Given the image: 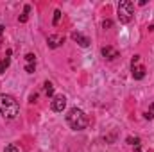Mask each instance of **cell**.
<instances>
[{"label":"cell","instance_id":"8","mask_svg":"<svg viewBox=\"0 0 154 152\" xmlns=\"http://www.w3.org/2000/svg\"><path fill=\"white\" fill-rule=\"evenodd\" d=\"M133 77H134L136 81L143 79V77H145V66H142V65H136V66H133Z\"/></svg>","mask_w":154,"mask_h":152},{"label":"cell","instance_id":"19","mask_svg":"<svg viewBox=\"0 0 154 152\" xmlns=\"http://www.w3.org/2000/svg\"><path fill=\"white\" fill-rule=\"evenodd\" d=\"M29 11H31V5H25V7H23V13H25V14H27V13H29Z\"/></svg>","mask_w":154,"mask_h":152},{"label":"cell","instance_id":"2","mask_svg":"<svg viewBox=\"0 0 154 152\" xmlns=\"http://www.w3.org/2000/svg\"><path fill=\"white\" fill-rule=\"evenodd\" d=\"M66 122H68V125L74 129V131H82L86 125H88V118H86V114L82 109H70L68 114H66Z\"/></svg>","mask_w":154,"mask_h":152},{"label":"cell","instance_id":"11","mask_svg":"<svg viewBox=\"0 0 154 152\" xmlns=\"http://www.w3.org/2000/svg\"><path fill=\"white\" fill-rule=\"evenodd\" d=\"M59 20H61V11H59V9H56V11H54V20H52V23H54V25H57V23H59Z\"/></svg>","mask_w":154,"mask_h":152},{"label":"cell","instance_id":"16","mask_svg":"<svg viewBox=\"0 0 154 152\" xmlns=\"http://www.w3.org/2000/svg\"><path fill=\"white\" fill-rule=\"evenodd\" d=\"M25 72H27V74H32V72H34V65H29V63H27V66H25Z\"/></svg>","mask_w":154,"mask_h":152},{"label":"cell","instance_id":"5","mask_svg":"<svg viewBox=\"0 0 154 152\" xmlns=\"http://www.w3.org/2000/svg\"><path fill=\"white\" fill-rule=\"evenodd\" d=\"M47 43H48L50 48H57V47H61L65 43V36L63 34H50L48 39H47Z\"/></svg>","mask_w":154,"mask_h":152},{"label":"cell","instance_id":"10","mask_svg":"<svg viewBox=\"0 0 154 152\" xmlns=\"http://www.w3.org/2000/svg\"><path fill=\"white\" fill-rule=\"evenodd\" d=\"M45 93H47L48 97H52V95H54V86H52L50 82H45Z\"/></svg>","mask_w":154,"mask_h":152},{"label":"cell","instance_id":"21","mask_svg":"<svg viewBox=\"0 0 154 152\" xmlns=\"http://www.w3.org/2000/svg\"><path fill=\"white\" fill-rule=\"evenodd\" d=\"M149 113H152V114H154V104H151V111H149Z\"/></svg>","mask_w":154,"mask_h":152},{"label":"cell","instance_id":"18","mask_svg":"<svg viewBox=\"0 0 154 152\" xmlns=\"http://www.w3.org/2000/svg\"><path fill=\"white\" fill-rule=\"evenodd\" d=\"M152 116H154L152 113H145V118H147V120H152Z\"/></svg>","mask_w":154,"mask_h":152},{"label":"cell","instance_id":"6","mask_svg":"<svg viewBox=\"0 0 154 152\" xmlns=\"http://www.w3.org/2000/svg\"><path fill=\"white\" fill-rule=\"evenodd\" d=\"M72 39L77 41V43H79L81 47H84V48H86V47H90V39L86 38V36H82L81 32H72Z\"/></svg>","mask_w":154,"mask_h":152},{"label":"cell","instance_id":"3","mask_svg":"<svg viewBox=\"0 0 154 152\" xmlns=\"http://www.w3.org/2000/svg\"><path fill=\"white\" fill-rule=\"evenodd\" d=\"M118 20H120V23H129L131 20H133V13H134V5H133V2H129V0H122L120 4H118Z\"/></svg>","mask_w":154,"mask_h":152},{"label":"cell","instance_id":"4","mask_svg":"<svg viewBox=\"0 0 154 152\" xmlns=\"http://www.w3.org/2000/svg\"><path fill=\"white\" fill-rule=\"evenodd\" d=\"M65 108H66V99H65L63 95H59V97H54V100H52V111H56V113H61Z\"/></svg>","mask_w":154,"mask_h":152},{"label":"cell","instance_id":"15","mask_svg":"<svg viewBox=\"0 0 154 152\" xmlns=\"http://www.w3.org/2000/svg\"><path fill=\"white\" fill-rule=\"evenodd\" d=\"M27 20H29V16H27V14H25V13H23V14H22V16H20V18H18V22H20V23H25V22H27Z\"/></svg>","mask_w":154,"mask_h":152},{"label":"cell","instance_id":"20","mask_svg":"<svg viewBox=\"0 0 154 152\" xmlns=\"http://www.w3.org/2000/svg\"><path fill=\"white\" fill-rule=\"evenodd\" d=\"M4 34V25H0V36Z\"/></svg>","mask_w":154,"mask_h":152},{"label":"cell","instance_id":"9","mask_svg":"<svg viewBox=\"0 0 154 152\" xmlns=\"http://www.w3.org/2000/svg\"><path fill=\"white\" fill-rule=\"evenodd\" d=\"M9 65H11V59H9V57L2 59V61H0V74H4V72L9 68Z\"/></svg>","mask_w":154,"mask_h":152},{"label":"cell","instance_id":"14","mask_svg":"<svg viewBox=\"0 0 154 152\" xmlns=\"http://www.w3.org/2000/svg\"><path fill=\"white\" fill-rule=\"evenodd\" d=\"M127 143H131V145H140V140H138V138H127Z\"/></svg>","mask_w":154,"mask_h":152},{"label":"cell","instance_id":"17","mask_svg":"<svg viewBox=\"0 0 154 152\" xmlns=\"http://www.w3.org/2000/svg\"><path fill=\"white\" fill-rule=\"evenodd\" d=\"M111 25H113V23H111V22H109V20H106V22H104V23H102V27H104V29H106V27H111Z\"/></svg>","mask_w":154,"mask_h":152},{"label":"cell","instance_id":"1","mask_svg":"<svg viewBox=\"0 0 154 152\" xmlns=\"http://www.w3.org/2000/svg\"><path fill=\"white\" fill-rule=\"evenodd\" d=\"M0 111L4 114V118L13 120V118L18 116L20 108H18V102H16L11 95H2V97H0Z\"/></svg>","mask_w":154,"mask_h":152},{"label":"cell","instance_id":"12","mask_svg":"<svg viewBox=\"0 0 154 152\" xmlns=\"http://www.w3.org/2000/svg\"><path fill=\"white\" fill-rule=\"evenodd\" d=\"M25 61H27L29 65H34V61H36V56H34V54H27V56H25Z\"/></svg>","mask_w":154,"mask_h":152},{"label":"cell","instance_id":"7","mask_svg":"<svg viewBox=\"0 0 154 152\" xmlns=\"http://www.w3.org/2000/svg\"><path fill=\"white\" fill-rule=\"evenodd\" d=\"M102 56H104L106 59L113 61V59H116V57H118V52H116L113 47H104V48H102Z\"/></svg>","mask_w":154,"mask_h":152},{"label":"cell","instance_id":"13","mask_svg":"<svg viewBox=\"0 0 154 152\" xmlns=\"http://www.w3.org/2000/svg\"><path fill=\"white\" fill-rule=\"evenodd\" d=\"M5 152H20V150H18L16 145H7V147H5Z\"/></svg>","mask_w":154,"mask_h":152}]
</instances>
